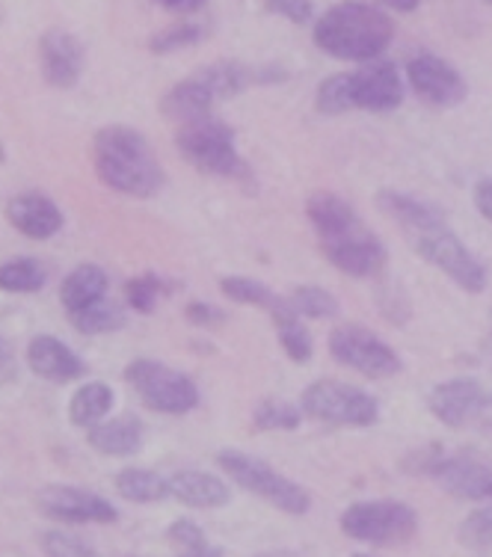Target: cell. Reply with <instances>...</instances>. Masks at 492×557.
<instances>
[{
	"label": "cell",
	"instance_id": "obj_18",
	"mask_svg": "<svg viewBox=\"0 0 492 557\" xmlns=\"http://www.w3.org/2000/svg\"><path fill=\"white\" fill-rule=\"evenodd\" d=\"M27 364H30L33 374L42 376L48 383H57V386L81 380L86 374L84 359L72 347H65L60 338H54V335H36V338H30V344H27Z\"/></svg>",
	"mask_w": 492,
	"mask_h": 557
},
{
	"label": "cell",
	"instance_id": "obj_4",
	"mask_svg": "<svg viewBox=\"0 0 492 557\" xmlns=\"http://www.w3.org/2000/svg\"><path fill=\"white\" fill-rule=\"evenodd\" d=\"M93 163L101 182L110 190L134 199H149L163 187L161 163L151 154V146L137 128L108 125L93 139Z\"/></svg>",
	"mask_w": 492,
	"mask_h": 557
},
{
	"label": "cell",
	"instance_id": "obj_20",
	"mask_svg": "<svg viewBox=\"0 0 492 557\" xmlns=\"http://www.w3.org/2000/svg\"><path fill=\"white\" fill-rule=\"evenodd\" d=\"M170 495L175 502L196 507V510H214V507H225L232 493H229V483L220 481L217 474L196 472H175L170 478Z\"/></svg>",
	"mask_w": 492,
	"mask_h": 557
},
{
	"label": "cell",
	"instance_id": "obj_32",
	"mask_svg": "<svg viewBox=\"0 0 492 557\" xmlns=\"http://www.w3.org/2000/svg\"><path fill=\"white\" fill-rule=\"evenodd\" d=\"M205 39V27L196 22H179L163 27L149 39V51L151 54H175L182 48H190V45H199Z\"/></svg>",
	"mask_w": 492,
	"mask_h": 557
},
{
	"label": "cell",
	"instance_id": "obj_31",
	"mask_svg": "<svg viewBox=\"0 0 492 557\" xmlns=\"http://www.w3.org/2000/svg\"><path fill=\"white\" fill-rule=\"evenodd\" d=\"M291 309L297 311L300 318H309V321H330L339 314V300L332 297L327 288H318V285H300V288L291 290Z\"/></svg>",
	"mask_w": 492,
	"mask_h": 557
},
{
	"label": "cell",
	"instance_id": "obj_22",
	"mask_svg": "<svg viewBox=\"0 0 492 557\" xmlns=\"http://www.w3.org/2000/svg\"><path fill=\"white\" fill-rule=\"evenodd\" d=\"M110 276L108 270L98 264H77L75 270H69V276L60 285V302H63L65 314L89 306V302L108 297Z\"/></svg>",
	"mask_w": 492,
	"mask_h": 557
},
{
	"label": "cell",
	"instance_id": "obj_43",
	"mask_svg": "<svg viewBox=\"0 0 492 557\" xmlns=\"http://www.w3.org/2000/svg\"><path fill=\"white\" fill-rule=\"evenodd\" d=\"M0 163H3V146H0Z\"/></svg>",
	"mask_w": 492,
	"mask_h": 557
},
{
	"label": "cell",
	"instance_id": "obj_28",
	"mask_svg": "<svg viewBox=\"0 0 492 557\" xmlns=\"http://www.w3.org/2000/svg\"><path fill=\"white\" fill-rule=\"evenodd\" d=\"M45 268L36 258H10L0 264V290L7 294H36L45 288Z\"/></svg>",
	"mask_w": 492,
	"mask_h": 557
},
{
	"label": "cell",
	"instance_id": "obj_39",
	"mask_svg": "<svg viewBox=\"0 0 492 557\" xmlns=\"http://www.w3.org/2000/svg\"><path fill=\"white\" fill-rule=\"evenodd\" d=\"M475 208L481 211L483 220L492 223V178H483L478 187H475Z\"/></svg>",
	"mask_w": 492,
	"mask_h": 557
},
{
	"label": "cell",
	"instance_id": "obj_2",
	"mask_svg": "<svg viewBox=\"0 0 492 557\" xmlns=\"http://www.w3.org/2000/svg\"><path fill=\"white\" fill-rule=\"evenodd\" d=\"M315 235L321 240L323 258L344 276L371 278L380 276L389 261L383 240L362 223L356 208L347 199L330 190H318L306 202Z\"/></svg>",
	"mask_w": 492,
	"mask_h": 557
},
{
	"label": "cell",
	"instance_id": "obj_6",
	"mask_svg": "<svg viewBox=\"0 0 492 557\" xmlns=\"http://www.w3.org/2000/svg\"><path fill=\"white\" fill-rule=\"evenodd\" d=\"M175 149L193 170L214 178H249L244 158L237 151L235 131L214 116L193 119L175 131Z\"/></svg>",
	"mask_w": 492,
	"mask_h": 557
},
{
	"label": "cell",
	"instance_id": "obj_13",
	"mask_svg": "<svg viewBox=\"0 0 492 557\" xmlns=\"http://www.w3.org/2000/svg\"><path fill=\"white\" fill-rule=\"evenodd\" d=\"M407 81L425 104L439 110L457 108L469 96L466 77L436 54H418L407 63Z\"/></svg>",
	"mask_w": 492,
	"mask_h": 557
},
{
	"label": "cell",
	"instance_id": "obj_23",
	"mask_svg": "<svg viewBox=\"0 0 492 557\" xmlns=\"http://www.w3.org/2000/svg\"><path fill=\"white\" fill-rule=\"evenodd\" d=\"M113 400L116 397L108 383H86L69 400V421L75 428H96L98 421H104V416L113 409Z\"/></svg>",
	"mask_w": 492,
	"mask_h": 557
},
{
	"label": "cell",
	"instance_id": "obj_10",
	"mask_svg": "<svg viewBox=\"0 0 492 557\" xmlns=\"http://www.w3.org/2000/svg\"><path fill=\"white\" fill-rule=\"evenodd\" d=\"M342 531L371 546H404L418 531V513L404 502H359L342 513Z\"/></svg>",
	"mask_w": 492,
	"mask_h": 557
},
{
	"label": "cell",
	"instance_id": "obj_44",
	"mask_svg": "<svg viewBox=\"0 0 492 557\" xmlns=\"http://www.w3.org/2000/svg\"><path fill=\"white\" fill-rule=\"evenodd\" d=\"M487 498H490V502H492V486H490V495H487Z\"/></svg>",
	"mask_w": 492,
	"mask_h": 557
},
{
	"label": "cell",
	"instance_id": "obj_33",
	"mask_svg": "<svg viewBox=\"0 0 492 557\" xmlns=\"http://www.w3.org/2000/svg\"><path fill=\"white\" fill-rule=\"evenodd\" d=\"M460 543L475 555L492 552V510H475L463 519Z\"/></svg>",
	"mask_w": 492,
	"mask_h": 557
},
{
	"label": "cell",
	"instance_id": "obj_11",
	"mask_svg": "<svg viewBox=\"0 0 492 557\" xmlns=\"http://www.w3.org/2000/svg\"><path fill=\"white\" fill-rule=\"evenodd\" d=\"M330 356L344 368L371 380H385L404 371L401 356L371 330L359 323H342L330 333Z\"/></svg>",
	"mask_w": 492,
	"mask_h": 557
},
{
	"label": "cell",
	"instance_id": "obj_25",
	"mask_svg": "<svg viewBox=\"0 0 492 557\" xmlns=\"http://www.w3.org/2000/svg\"><path fill=\"white\" fill-rule=\"evenodd\" d=\"M273 318V330L279 335V344L282 350L288 354L291 362H309L311 354H315V342H311V333L300 323V314L291 309L288 297H285V306L270 314Z\"/></svg>",
	"mask_w": 492,
	"mask_h": 557
},
{
	"label": "cell",
	"instance_id": "obj_8",
	"mask_svg": "<svg viewBox=\"0 0 492 557\" xmlns=\"http://www.w3.org/2000/svg\"><path fill=\"white\" fill-rule=\"evenodd\" d=\"M125 383L137 392L143 407L161 416H187L199 407V388L190 376L155 359H134L125 368Z\"/></svg>",
	"mask_w": 492,
	"mask_h": 557
},
{
	"label": "cell",
	"instance_id": "obj_27",
	"mask_svg": "<svg viewBox=\"0 0 492 557\" xmlns=\"http://www.w3.org/2000/svg\"><path fill=\"white\" fill-rule=\"evenodd\" d=\"M220 294L237 306H258L270 314H276L285 306V297H276L265 282L249 276H223L220 278Z\"/></svg>",
	"mask_w": 492,
	"mask_h": 557
},
{
	"label": "cell",
	"instance_id": "obj_34",
	"mask_svg": "<svg viewBox=\"0 0 492 557\" xmlns=\"http://www.w3.org/2000/svg\"><path fill=\"white\" fill-rule=\"evenodd\" d=\"M39 543H42L45 557H101L86 540L65 534V531H45Z\"/></svg>",
	"mask_w": 492,
	"mask_h": 557
},
{
	"label": "cell",
	"instance_id": "obj_16",
	"mask_svg": "<svg viewBox=\"0 0 492 557\" xmlns=\"http://www.w3.org/2000/svg\"><path fill=\"white\" fill-rule=\"evenodd\" d=\"M430 478L451 493L454 498H469V502H478V498H487L492 486V472L490 466L475 457H466V454H454V457H439L430 469Z\"/></svg>",
	"mask_w": 492,
	"mask_h": 557
},
{
	"label": "cell",
	"instance_id": "obj_21",
	"mask_svg": "<svg viewBox=\"0 0 492 557\" xmlns=\"http://www.w3.org/2000/svg\"><path fill=\"white\" fill-rule=\"evenodd\" d=\"M86 442L104 457H131L143 448V421L134 416L98 421L96 428L86 430Z\"/></svg>",
	"mask_w": 492,
	"mask_h": 557
},
{
	"label": "cell",
	"instance_id": "obj_17",
	"mask_svg": "<svg viewBox=\"0 0 492 557\" xmlns=\"http://www.w3.org/2000/svg\"><path fill=\"white\" fill-rule=\"evenodd\" d=\"M7 220L12 228H19L30 240H48L63 228V211L57 208L51 196L39 194V190L12 196L7 202Z\"/></svg>",
	"mask_w": 492,
	"mask_h": 557
},
{
	"label": "cell",
	"instance_id": "obj_30",
	"mask_svg": "<svg viewBox=\"0 0 492 557\" xmlns=\"http://www.w3.org/2000/svg\"><path fill=\"white\" fill-rule=\"evenodd\" d=\"M303 407L282 400V397H265L253 412V428L268 433V430H294L300 428L303 421Z\"/></svg>",
	"mask_w": 492,
	"mask_h": 557
},
{
	"label": "cell",
	"instance_id": "obj_9",
	"mask_svg": "<svg viewBox=\"0 0 492 557\" xmlns=\"http://www.w3.org/2000/svg\"><path fill=\"white\" fill-rule=\"evenodd\" d=\"M303 412L335 428H371L380 418V404L365 388L342 380H315L300 397Z\"/></svg>",
	"mask_w": 492,
	"mask_h": 557
},
{
	"label": "cell",
	"instance_id": "obj_24",
	"mask_svg": "<svg viewBox=\"0 0 492 557\" xmlns=\"http://www.w3.org/2000/svg\"><path fill=\"white\" fill-rule=\"evenodd\" d=\"M69 323H72L81 335H108L122 330V326L128 323V314H125V309H122L116 300L101 297V300L89 302L84 309L69 311Z\"/></svg>",
	"mask_w": 492,
	"mask_h": 557
},
{
	"label": "cell",
	"instance_id": "obj_26",
	"mask_svg": "<svg viewBox=\"0 0 492 557\" xmlns=\"http://www.w3.org/2000/svg\"><path fill=\"white\" fill-rule=\"evenodd\" d=\"M116 493L125 502L158 504L170 498V478H161L149 469H122L116 474Z\"/></svg>",
	"mask_w": 492,
	"mask_h": 557
},
{
	"label": "cell",
	"instance_id": "obj_38",
	"mask_svg": "<svg viewBox=\"0 0 492 557\" xmlns=\"http://www.w3.org/2000/svg\"><path fill=\"white\" fill-rule=\"evenodd\" d=\"M19 374V364H15V354H12L10 342L0 335V383H7V380H15Z\"/></svg>",
	"mask_w": 492,
	"mask_h": 557
},
{
	"label": "cell",
	"instance_id": "obj_37",
	"mask_svg": "<svg viewBox=\"0 0 492 557\" xmlns=\"http://www.w3.org/2000/svg\"><path fill=\"white\" fill-rule=\"evenodd\" d=\"M184 318H187V323H193V326H217V323L225 321V311L217 309V306H211V302L193 300V302H187Z\"/></svg>",
	"mask_w": 492,
	"mask_h": 557
},
{
	"label": "cell",
	"instance_id": "obj_19",
	"mask_svg": "<svg viewBox=\"0 0 492 557\" xmlns=\"http://www.w3.org/2000/svg\"><path fill=\"white\" fill-rule=\"evenodd\" d=\"M217 104H220L217 96L208 89V84H205L196 72H193L190 77H184L182 84L172 86L170 92L161 98L163 116L172 119V122H179V125L193 122V119L211 116V110H214Z\"/></svg>",
	"mask_w": 492,
	"mask_h": 557
},
{
	"label": "cell",
	"instance_id": "obj_40",
	"mask_svg": "<svg viewBox=\"0 0 492 557\" xmlns=\"http://www.w3.org/2000/svg\"><path fill=\"white\" fill-rule=\"evenodd\" d=\"M158 7L170 12H182V15H190V12H199L208 3V0H155Z\"/></svg>",
	"mask_w": 492,
	"mask_h": 557
},
{
	"label": "cell",
	"instance_id": "obj_3",
	"mask_svg": "<svg viewBox=\"0 0 492 557\" xmlns=\"http://www.w3.org/2000/svg\"><path fill=\"white\" fill-rule=\"evenodd\" d=\"M311 39L323 54L347 63H371L385 54L395 39V24L374 3L342 0L315 22Z\"/></svg>",
	"mask_w": 492,
	"mask_h": 557
},
{
	"label": "cell",
	"instance_id": "obj_35",
	"mask_svg": "<svg viewBox=\"0 0 492 557\" xmlns=\"http://www.w3.org/2000/svg\"><path fill=\"white\" fill-rule=\"evenodd\" d=\"M167 536H170L172 546L184 548L187 555H202V552H208L211 548V543H208V536H205V531L193 519H175L170 525V531H167Z\"/></svg>",
	"mask_w": 492,
	"mask_h": 557
},
{
	"label": "cell",
	"instance_id": "obj_1",
	"mask_svg": "<svg viewBox=\"0 0 492 557\" xmlns=\"http://www.w3.org/2000/svg\"><path fill=\"white\" fill-rule=\"evenodd\" d=\"M377 205L389 220L401 225V232L418 256L442 270L457 288L469 290V294H481L487 288L490 273L478 258L471 256L460 237L454 235V228L436 205L421 202L416 196L395 194V190H383L377 196Z\"/></svg>",
	"mask_w": 492,
	"mask_h": 557
},
{
	"label": "cell",
	"instance_id": "obj_14",
	"mask_svg": "<svg viewBox=\"0 0 492 557\" xmlns=\"http://www.w3.org/2000/svg\"><path fill=\"white\" fill-rule=\"evenodd\" d=\"M490 392L471 380V376H454V380H445L439 386L430 388L428 407L433 412L436 421H442L445 428H469L478 418L490 409Z\"/></svg>",
	"mask_w": 492,
	"mask_h": 557
},
{
	"label": "cell",
	"instance_id": "obj_29",
	"mask_svg": "<svg viewBox=\"0 0 492 557\" xmlns=\"http://www.w3.org/2000/svg\"><path fill=\"white\" fill-rule=\"evenodd\" d=\"M170 290H175V285L158 273H139L125 282V302L139 314H151Z\"/></svg>",
	"mask_w": 492,
	"mask_h": 557
},
{
	"label": "cell",
	"instance_id": "obj_41",
	"mask_svg": "<svg viewBox=\"0 0 492 557\" xmlns=\"http://www.w3.org/2000/svg\"><path fill=\"white\" fill-rule=\"evenodd\" d=\"M380 7H385V10H395V12H416L418 7H421V0H377Z\"/></svg>",
	"mask_w": 492,
	"mask_h": 557
},
{
	"label": "cell",
	"instance_id": "obj_15",
	"mask_svg": "<svg viewBox=\"0 0 492 557\" xmlns=\"http://www.w3.org/2000/svg\"><path fill=\"white\" fill-rule=\"evenodd\" d=\"M39 63H42L45 84L54 89H72L84 75L86 48L75 33L51 27L39 39Z\"/></svg>",
	"mask_w": 492,
	"mask_h": 557
},
{
	"label": "cell",
	"instance_id": "obj_12",
	"mask_svg": "<svg viewBox=\"0 0 492 557\" xmlns=\"http://www.w3.org/2000/svg\"><path fill=\"white\" fill-rule=\"evenodd\" d=\"M36 507L48 519L69 522V525H113L119 519V510L108 498L81 486H69V483L42 486L36 495Z\"/></svg>",
	"mask_w": 492,
	"mask_h": 557
},
{
	"label": "cell",
	"instance_id": "obj_36",
	"mask_svg": "<svg viewBox=\"0 0 492 557\" xmlns=\"http://www.w3.org/2000/svg\"><path fill=\"white\" fill-rule=\"evenodd\" d=\"M265 10L291 24H309L315 18L311 0H265Z\"/></svg>",
	"mask_w": 492,
	"mask_h": 557
},
{
	"label": "cell",
	"instance_id": "obj_5",
	"mask_svg": "<svg viewBox=\"0 0 492 557\" xmlns=\"http://www.w3.org/2000/svg\"><path fill=\"white\" fill-rule=\"evenodd\" d=\"M404 101V81L392 60H371L354 72H339L321 81L315 92V108L323 116H342L350 110L389 113Z\"/></svg>",
	"mask_w": 492,
	"mask_h": 557
},
{
	"label": "cell",
	"instance_id": "obj_45",
	"mask_svg": "<svg viewBox=\"0 0 492 557\" xmlns=\"http://www.w3.org/2000/svg\"><path fill=\"white\" fill-rule=\"evenodd\" d=\"M354 557H371V555H354Z\"/></svg>",
	"mask_w": 492,
	"mask_h": 557
},
{
	"label": "cell",
	"instance_id": "obj_42",
	"mask_svg": "<svg viewBox=\"0 0 492 557\" xmlns=\"http://www.w3.org/2000/svg\"><path fill=\"white\" fill-rule=\"evenodd\" d=\"M187 557H220V552H217V548H208V552H202V555H187Z\"/></svg>",
	"mask_w": 492,
	"mask_h": 557
},
{
	"label": "cell",
	"instance_id": "obj_7",
	"mask_svg": "<svg viewBox=\"0 0 492 557\" xmlns=\"http://www.w3.org/2000/svg\"><path fill=\"white\" fill-rule=\"evenodd\" d=\"M217 462H220V469H223L241 490L258 495V498H265L268 504L279 507L282 513H309L311 495L303 490L300 483H294L291 478H285V474H279L276 469L268 466L265 460L249 457L244 450L229 448L217 454Z\"/></svg>",
	"mask_w": 492,
	"mask_h": 557
}]
</instances>
